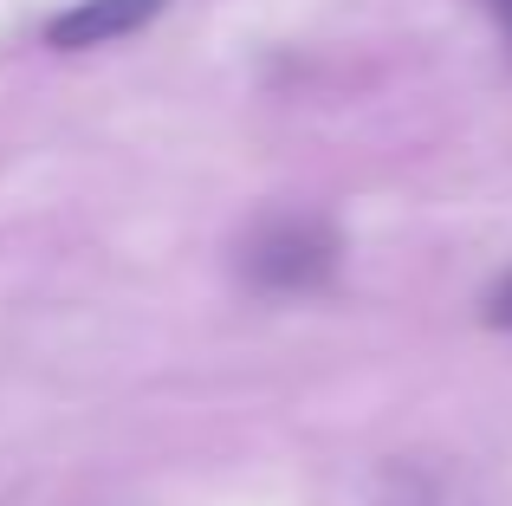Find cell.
<instances>
[{"instance_id":"2","label":"cell","mask_w":512,"mask_h":506,"mask_svg":"<svg viewBox=\"0 0 512 506\" xmlns=\"http://www.w3.org/2000/svg\"><path fill=\"white\" fill-rule=\"evenodd\" d=\"M163 7H169V0H78V7H65L59 20L46 26V46H59V52L111 46V39L137 33V26H150Z\"/></svg>"},{"instance_id":"1","label":"cell","mask_w":512,"mask_h":506,"mask_svg":"<svg viewBox=\"0 0 512 506\" xmlns=\"http://www.w3.org/2000/svg\"><path fill=\"white\" fill-rule=\"evenodd\" d=\"M331 260H338V241L318 221H273V228H260L247 241V273L260 286H279V292L318 286L331 273Z\"/></svg>"},{"instance_id":"4","label":"cell","mask_w":512,"mask_h":506,"mask_svg":"<svg viewBox=\"0 0 512 506\" xmlns=\"http://www.w3.org/2000/svg\"><path fill=\"white\" fill-rule=\"evenodd\" d=\"M487 13H493V20H500V33L512 39V0H487Z\"/></svg>"},{"instance_id":"3","label":"cell","mask_w":512,"mask_h":506,"mask_svg":"<svg viewBox=\"0 0 512 506\" xmlns=\"http://www.w3.org/2000/svg\"><path fill=\"white\" fill-rule=\"evenodd\" d=\"M487 318H493V325H506V331H512V279H506V286H500V292L487 299Z\"/></svg>"}]
</instances>
